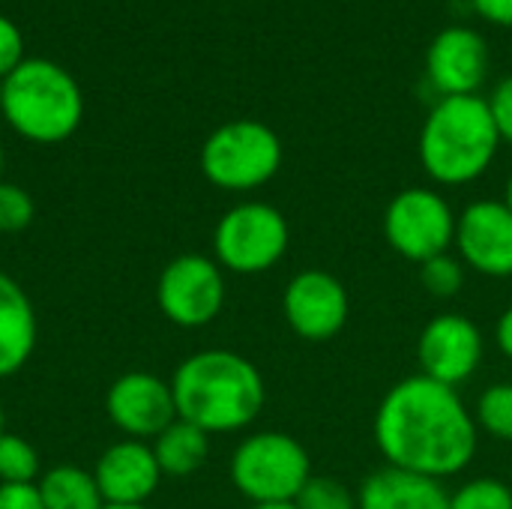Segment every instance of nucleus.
<instances>
[{
	"instance_id": "nucleus-29",
	"label": "nucleus",
	"mask_w": 512,
	"mask_h": 509,
	"mask_svg": "<svg viewBox=\"0 0 512 509\" xmlns=\"http://www.w3.org/2000/svg\"><path fill=\"white\" fill-rule=\"evenodd\" d=\"M480 18L498 27H512V0H474Z\"/></svg>"
},
{
	"instance_id": "nucleus-7",
	"label": "nucleus",
	"mask_w": 512,
	"mask_h": 509,
	"mask_svg": "<svg viewBox=\"0 0 512 509\" xmlns=\"http://www.w3.org/2000/svg\"><path fill=\"white\" fill-rule=\"evenodd\" d=\"M291 228L279 207L267 201H243L225 210L213 228L216 264L237 276L273 270L288 252Z\"/></svg>"
},
{
	"instance_id": "nucleus-22",
	"label": "nucleus",
	"mask_w": 512,
	"mask_h": 509,
	"mask_svg": "<svg viewBox=\"0 0 512 509\" xmlns=\"http://www.w3.org/2000/svg\"><path fill=\"white\" fill-rule=\"evenodd\" d=\"M468 276V267L459 255L444 252L420 264V285L435 297V300H450L462 291Z\"/></svg>"
},
{
	"instance_id": "nucleus-12",
	"label": "nucleus",
	"mask_w": 512,
	"mask_h": 509,
	"mask_svg": "<svg viewBox=\"0 0 512 509\" xmlns=\"http://www.w3.org/2000/svg\"><path fill=\"white\" fill-rule=\"evenodd\" d=\"M456 255L489 279L512 276V210L495 198L468 204L456 219Z\"/></svg>"
},
{
	"instance_id": "nucleus-26",
	"label": "nucleus",
	"mask_w": 512,
	"mask_h": 509,
	"mask_svg": "<svg viewBox=\"0 0 512 509\" xmlns=\"http://www.w3.org/2000/svg\"><path fill=\"white\" fill-rule=\"evenodd\" d=\"M24 63V39L21 30L0 15V78L15 72Z\"/></svg>"
},
{
	"instance_id": "nucleus-5",
	"label": "nucleus",
	"mask_w": 512,
	"mask_h": 509,
	"mask_svg": "<svg viewBox=\"0 0 512 509\" xmlns=\"http://www.w3.org/2000/svg\"><path fill=\"white\" fill-rule=\"evenodd\" d=\"M312 477L306 447L288 432H255L231 456V483L252 504H291Z\"/></svg>"
},
{
	"instance_id": "nucleus-16",
	"label": "nucleus",
	"mask_w": 512,
	"mask_h": 509,
	"mask_svg": "<svg viewBox=\"0 0 512 509\" xmlns=\"http://www.w3.org/2000/svg\"><path fill=\"white\" fill-rule=\"evenodd\" d=\"M357 509H450L441 480L384 465L357 489Z\"/></svg>"
},
{
	"instance_id": "nucleus-30",
	"label": "nucleus",
	"mask_w": 512,
	"mask_h": 509,
	"mask_svg": "<svg viewBox=\"0 0 512 509\" xmlns=\"http://www.w3.org/2000/svg\"><path fill=\"white\" fill-rule=\"evenodd\" d=\"M495 342H498V348H501V354L512 360V306H507L504 312H501V318H498V324H495Z\"/></svg>"
},
{
	"instance_id": "nucleus-23",
	"label": "nucleus",
	"mask_w": 512,
	"mask_h": 509,
	"mask_svg": "<svg viewBox=\"0 0 512 509\" xmlns=\"http://www.w3.org/2000/svg\"><path fill=\"white\" fill-rule=\"evenodd\" d=\"M450 509H512V489L498 477H477L450 495Z\"/></svg>"
},
{
	"instance_id": "nucleus-27",
	"label": "nucleus",
	"mask_w": 512,
	"mask_h": 509,
	"mask_svg": "<svg viewBox=\"0 0 512 509\" xmlns=\"http://www.w3.org/2000/svg\"><path fill=\"white\" fill-rule=\"evenodd\" d=\"M489 111L495 117V126H498V135L501 141H510L512 144V75L504 78L492 96H489Z\"/></svg>"
},
{
	"instance_id": "nucleus-15",
	"label": "nucleus",
	"mask_w": 512,
	"mask_h": 509,
	"mask_svg": "<svg viewBox=\"0 0 512 509\" xmlns=\"http://www.w3.org/2000/svg\"><path fill=\"white\" fill-rule=\"evenodd\" d=\"M93 477L105 504L144 507L162 483V468L147 441L123 438L96 459Z\"/></svg>"
},
{
	"instance_id": "nucleus-34",
	"label": "nucleus",
	"mask_w": 512,
	"mask_h": 509,
	"mask_svg": "<svg viewBox=\"0 0 512 509\" xmlns=\"http://www.w3.org/2000/svg\"><path fill=\"white\" fill-rule=\"evenodd\" d=\"M102 509H147V507H117V504H105Z\"/></svg>"
},
{
	"instance_id": "nucleus-28",
	"label": "nucleus",
	"mask_w": 512,
	"mask_h": 509,
	"mask_svg": "<svg viewBox=\"0 0 512 509\" xmlns=\"http://www.w3.org/2000/svg\"><path fill=\"white\" fill-rule=\"evenodd\" d=\"M0 509H45L36 483H0Z\"/></svg>"
},
{
	"instance_id": "nucleus-1",
	"label": "nucleus",
	"mask_w": 512,
	"mask_h": 509,
	"mask_svg": "<svg viewBox=\"0 0 512 509\" xmlns=\"http://www.w3.org/2000/svg\"><path fill=\"white\" fill-rule=\"evenodd\" d=\"M375 444L387 465L432 480L462 474L477 453L480 429L456 387L426 375L402 378L375 411Z\"/></svg>"
},
{
	"instance_id": "nucleus-20",
	"label": "nucleus",
	"mask_w": 512,
	"mask_h": 509,
	"mask_svg": "<svg viewBox=\"0 0 512 509\" xmlns=\"http://www.w3.org/2000/svg\"><path fill=\"white\" fill-rule=\"evenodd\" d=\"M474 423L480 432H486L489 438L512 444V384L510 381H498L492 387H486L477 399L474 408Z\"/></svg>"
},
{
	"instance_id": "nucleus-2",
	"label": "nucleus",
	"mask_w": 512,
	"mask_h": 509,
	"mask_svg": "<svg viewBox=\"0 0 512 509\" xmlns=\"http://www.w3.org/2000/svg\"><path fill=\"white\" fill-rule=\"evenodd\" d=\"M177 417L207 435H228L252 426L267 390L258 366L237 351L207 348L186 357L171 378Z\"/></svg>"
},
{
	"instance_id": "nucleus-4",
	"label": "nucleus",
	"mask_w": 512,
	"mask_h": 509,
	"mask_svg": "<svg viewBox=\"0 0 512 509\" xmlns=\"http://www.w3.org/2000/svg\"><path fill=\"white\" fill-rule=\"evenodd\" d=\"M0 108L21 138L33 144H60L81 126L84 96L63 66L33 57L3 78Z\"/></svg>"
},
{
	"instance_id": "nucleus-3",
	"label": "nucleus",
	"mask_w": 512,
	"mask_h": 509,
	"mask_svg": "<svg viewBox=\"0 0 512 509\" xmlns=\"http://www.w3.org/2000/svg\"><path fill=\"white\" fill-rule=\"evenodd\" d=\"M501 135L483 96H444L426 114L420 129L423 171L441 186L480 180L495 162Z\"/></svg>"
},
{
	"instance_id": "nucleus-24",
	"label": "nucleus",
	"mask_w": 512,
	"mask_h": 509,
	"mask_svg": "<svg viewBox=\"0 0 512 509\" xmlns=\"http://www.w3.org/2000/svg\"><path fill=\"white\" fill-rule=\"evenodd\" d=\"M294 504L300 509H357V495L336 477H312Z\"/></svg>"
},
{
	"instance_id": "nucleus-11",
	"label": "nucleus",
	"mask_w": 512,
	"mask_h": 509,
	"mask_svg": "<svg viewBox=\"0 0 512 509\" xmlns=\"http://www.w3.org/2000/svg\"><path fill=\"white\" fill-rule=\"evenodd\" d=\"M483 354L486 342L480 327L459 312L435 315L417 339L420 375L456 390L477 375Z\"/></svg>"
},
{
	"instance_id": "nucleus-35",
	"label": "nucleus",
	"mask_w": 512,
	"mask_h": 509,
	"mask_svg": "<svg viewBox=\"0 0 512 509\" xmlns=\"http://www.w3.org/2000/svg\"><path fill=\"white\" fill-rule=\"evenodd\" d=\"M0 183H3V150H0Z\"/></svg>"
},
{
	"instance_id": "nucleus-17",
	"label": "nucleus",
	"mask_w": 512,
	"mask_h": 509,
	"mask_svg": "<svg viewBox=\"0 0 512 509\" xmlns=\"http://www.w3.org/2000/svg\"><path fill=\"white\" fill-rule=\"evenodd\" d=\"M39 321L27 291L6 273H0V381L27 366L36 351Z\"/></svg>"
},
{
	"instance_id": "nucleus-18",
	"label": "nucleus",
	"mask_w": 512,
	"mask_h": 509,
	"mask_svg": "<svg viewBox=\"0 0 512 509\" xmlns=\"http://www.w3.org/2000/svg\"><path fill=\"white\" fill-rule=\"evenodd\" d=\"M150 447L162 468V477H189L204 468L210 456V435L177 417L162 435L153 438Z\"/></svg>"
},
{
	"instance_id": "nucleus-25",
	"label": "nucleus",
	"mask_w": 512,
	"mask_h": 509,
	"mask_svg": "<svg viewBox=\"0 0 512 509\" xmlns=\"http://www.w3.org/2000/svg\"><path fill=\"white\" fill-rule=\"evenodd\" d=\"M36 219L33 195L15 183H0V234L27 231Z\"/></svg>"
},
{
	"instance_id": "nucleus-33",
	"label": "nucleus",
	"mask_w": 512,
	"mask_h": 509,
	"mask_svg": "<svg viewBox=\"0 0 512 509\" xmlns=\"http://www.w3.org/2000/svg\"><path fill=\"white\" fill-rule=\"evenodd\" d=\"M3 423H6V414H3V402H0V435H3Z\"/></svg>"
},
{
	"instance_id": "nucleus-31",
	"label": "nucleus",
	"mask_w": 512,
	"mask_h": 509,
	"mask_svg": "<svg viewBox=\"0 0 512 509\" xmlns=\"http://www.w3.org/2000/svg\"><path fill=\"white\" fill-rule=\"evenodd\" d=\"M249 509H300V507L291 501V504H252Z\"/></svg>"
},
{
	"instance_id": "nucleus-13",
	"label": "nucleus",
	"mask_w": 512,
	"mask_h": 509,
	"mask_svg": "<svg viewBox=\"0 0 512 509\" xmlns=\"http://www.w3.org/2000/svg\"><path fill=\"white\" fill-rule=\"evenodd\" d=\"M108 420L135 441H153L177 420L171 381L153 372H126L105 393Z\"/></svg>"
},
{
	"instance_id": "nucleus-21",
	"label": "nucleus",
	"mask_w": 512,
	"mask_h": 509,
	"mask_svg": "<svg viewBox=\"0 0 512 509\" xmlns=\"http://www.w3.org/2000/svg\"><path fill=\"white\" fill-rule=\"evenodd\" d=\"M42 465L39 453L21 435H0V483H39Z\"/></svg>"
},
{
	"instance_id": "nucleus-19",
	"label": "nucleus",
	"mask_w": 512,
	"mask_h": 509,
	"mask_svg": "<svg viewBox=\"0 0 512 509\" xmlns=\"http://www.w3.org/2000/svg\"><path fill=\"white\" fill-rule=\"evenodd\" d=\"M45 509H102V492L93 471L78 465H54L36 483Z\"/></svg>"
},
{
	"instance_id": "nucleus-8",
	"label": "nucleus",
	"mask_w": 512,
	"mask_h": 509,
	"mask_svg": "<svg viewBox=\"0 0 512 509\" xmlns=\"http://www.w3.org/2000/svg\"><path fill=\"white\" fill-rule=\"evenodd\" d=\"M456 213L450 201L429 186H411L390 198L384 210V240L396 255L423 264L456 243Z\"/></svg>"
},
{
	"instance_id": "nucleus-14",
	"label": "nucleus",
	"mask_w": 512,
	"mask_h": 509,
	"mask_svg": "<svg viewBox=\"0 0 512 509\" xmlns=\"http://www.w3.org/2000/svg\"><path fill=\"white\" fill-rule=\"evenodd\" d=\"M489 45L471 27H444L426 51V75L438 96H480L489 75Z\"/></svg>"
},
{
	"instance_id": "nucleus-6",
	"label": "nucleus",
	"mask_w": 512,
	"mask_h": 509,
	"mask_svg": "<svg viewBox=\"0 0 512 509\" xmlns=\"http://www.w3.org/2000/svg\"><path fill=\"white\" fill-rule=\"evenodd\" d=\"M282 168V141L261 120H231L201 147V174L225 192H252Z\"/></svg>"
},
{
	"instance_id": "nucleus-10",
	"label": "nucleus",
	"mask_w": 512,
	"mask_h": 509,
	"mask_svg": "<svg viewBox=\"0 0 512 509\" xmlns=\"http://www.w3.org/2000/svg\"><path fill=\"white\" fill-rule=\"evenodd\" d=\"M282 315L288 327L306 342H330L339 336L351 315V300L345 285L318 267L291 276L282 294Z\"/></svg>"
},
{
	"instance_id": "nucleus-9",
	"label": "nucleus",
	"mask_w": 512,
	"mask_h": 509,
	"mask_svg": "<svg viewBox=\"0 0 512 509\" xmlns=\"http://www.w3.org/2000/svg\"><path fill=\"white\" fill-rule=\"evenodd\" d=\"M225 294V270L216 264V258L198 252L171 258L156 282L159 312L183 330L213 324L225 306Z\"/></svg>"
},
{
	"instance_id": "nucleus-32",
	"label": "nucleus",
	"mask_w": 512,
	"mask_h": 509,
	"mask_svg": "<svg viewBox=\"0 0 512 509\" xmlns=\"http://www.w3.org/2000/svg\"><path fill=\"white\" fill-rule=\"evenodd\" d=\"M504 204L512 210V174L510 180H507V189H504Z\"/></svg>"
}]
</instances>
